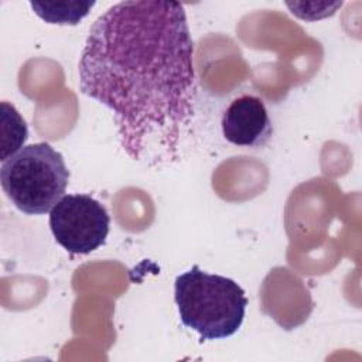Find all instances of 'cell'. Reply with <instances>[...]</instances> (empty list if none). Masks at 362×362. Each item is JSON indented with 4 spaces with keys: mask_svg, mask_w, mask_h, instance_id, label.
<instances>
[{
    "mask_svg": "<svg viewBox=\"0 0 362 362\" xmlns=\"http://www.w3.org/2000/svg\"><path fill=\"white\" fill-rule=\"evenodd\" d=\"M222 134L238 147H262L273 136V124L263 100L242 95L230 102L222 115Z\"/></svg>",
    "mask_w": 362,
    "mask_h": 362,
    "instance_id": "5b68a950",
    "label": "cell"
},
{
    "mask_svg": "<svg viewBox=\"0 0 362 362\" xmlns=\"http://www.w3.org/2000/svg\"><path fill=\"white\" fill-rule=\"evenodd\" d=\"M1 188L25 215H44L64 197L69 171L51 144L34 143L1 163Z\"/></svg>",
    "mask_w": 362,
    "mask_h": 362,
    "instance_id": "3957f363",
    "label": "cell"
},
{
    "mask_svg": "<svg viewBox=\"0 0 362 362\" xmlns=\"http://www.w3.org/2000/svg\"><path fill=\"white\" fill-rule=\"evenodd\" d=\"M33 11L47 23L51 24H78L85 16H88L89 10L95 6V1H64V3H37L30 1Z\"/></svg>",
    "mask_w": 362,
    "mask_h": 362,
    "instance_id": "8992f818",
    "label": "cell"
},
{
    "mask_svg": "<svg viewBox=\"0 0 362 362\" xmlns=\"http://www.w3.org/2000/svg\"><path fill=\"white\" fill-rule=\"evenodd\" d=\"M1 161L14 156L18 148L25 143L28 137V130L24 119L17 112V109L1 102Z\"/></svg>",
    "mask_w": 362,
    "mask_h": 362,
    "instance_id": "52a82bcc",
    "label": "cell"
},
{
    "mask_svg": "<svg viewBox=\"0 0 362 362\" xmlns=\"http://www.w3.org/2000/svg\"><path fill=\"white\" fill-rule=\"evenodd\" d=\"M194 42L184 6L120 1L96 18L81 52V92L109 107L127 156L148 167L180 157L195 116Z\"/></svg>",
    "mask_w": 362,
    "mask_h": 362,
    "instance_id": "6da1fadb",
    "label": "cell"
},
{
    "mask_svg": "<svg viewBox=\"0 0 362 362\" xmlns=\"http://www.w3.org/2000/svg\"><path fill=\"white\" fill-rule=\"evenodd\" d=\"M54 239L72 255H88L100 247L109 235L106 208L88 194L64 195L49 212Z\"/></svg>",
    "mask_w": 362,
    "mask_h": 362,
    "instance_id": "277c9868",
    "label": "cell"
},
{
    "mask_svg": "<svg viewBox=\"0 0 362 362\" xmlns=\"http://www.w3.org/2000/svg\"><path fill=\"white\" fill-rule=\"evenodd\" d=\"M174 300L181 322L209 341L238 332L247 307L245 290L235 280L197 264L177 276Z\"/></svg>",
    "mask_w": 362,
    "mask_h": 362,
    "instance_id": "7a4b0ae2",
    "label": "cell"
}]
</instances>
